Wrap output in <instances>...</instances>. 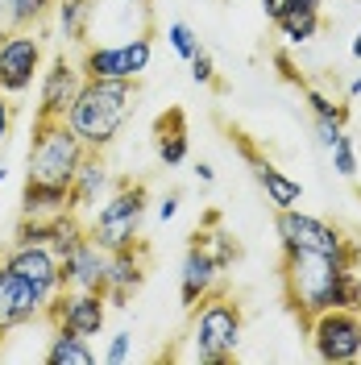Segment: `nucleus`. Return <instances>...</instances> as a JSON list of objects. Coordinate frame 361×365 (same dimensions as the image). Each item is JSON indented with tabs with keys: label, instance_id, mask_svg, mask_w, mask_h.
Wrapping results in <instances>:
<instances>
[{
	"label": "nucleus",
	"instance_id": "obj_1",
	"mask_svg": "<svg viewBox=\"0 0 361 365\" xmlns=\"http://www.w3.org/2000/svg\"><path fill=\"white\" fill-rule=\"evenodd\" d=\"M283 295L299 324L307 328V319L328 307L361 312V274L357 266L340 262L332 253L283 250Z\"/></svg>",
	"mask_w": 361,
	"mask_h": 365
},
{
	"label": "nucleus",
	"instance_id": "obj_2",
	"mask_svg": "<svg viewBox=\"0 0 361 365\" xmlns=\"http://www.w3.org/2000/svg\"><path fill=\"white\" fill-rule=\"evenodd\" d=\"M137 104V79H83V88L75 96V104L67 108L71 133L83 141V150H108L125 120L133 116Z\"/></svg>",
	"mask_w": 361,
	"mask_h": 365
},
{
	"label": "nucleus",
	"instance_id": "obj_3",
	"mask_svg": "<svg viewBox=\"0 0 361 365\" xmlns=\"http://www.w3.org/2000/svg\"><path fill=\"white\" fill-rule=\"evenodd\" d=\"M241 303L225 291H212L191 307V361L200 365H228L241 344Z\"/></svg>",
	"mask_w": 361,
	"mask_h": 365
},
{
	"label": "nucleus",
	"instance_id": "obj_4",
	"mask_svg": "<svg viewBox=\"0 0 361 365\" xmlns=\"http://www.w3.org/2000/svg\"><path fill=\"white\" fill-rule=\"evenodd\" d=\"M146 212H150V187L133 179H116L113 191L100 200V207L91 212L88 220V237L100 250H125L141 241V225H146Z\"/></svg>",
	"mask_w": 361,
	"mask_h": 365
},
{
	"label": "nucleus",
	"instance_id": "obj_5",
	"mask_svg": "<svg viewBox=\"0 0 361 365\" xmlns=\"http://www.w3.org/2000/svg\"><path fill=\"white\" fill-rule=\"evenodd\" d=\"M83 154H88V150H83L79 137L71 133L67 120H34V133H29V170H25V179L71 187Z\"/></svg>",
	"mask_w": 361,
	"mask_h": 365
},
{
	"label": "nucleus",
	"instance_id": "obj_6",
	"mask_svg": "<svg viewBox=\"0 0 361 365\" xmlns=\"http://www.w3.org/2000/svg\"><path fill=\"white\" fill-rule=\"evenodd\" d=\"M274 228H278L283 250L332 253V257L349 262V266H357L361 262V245L357 241H349L337 225H328V220H320V216H307V212H299V207H283V212H274Z\"/></svg>",
	"mask_w": 361,
	"mask_h": 365
},
{
	"label": "nucleus",
	"instance_id": "obj_7",
	"mask_svg": "<svg viewBox=\"0 0 361 365\" xmlns=\"http://www.w3.org/2000/svg\"><path fill=\"white\" fill-rule=\"evenodd\" d=\"M150 63H154V34H137L125 42H88L79 54L83 79H141Z\"/></svg>",
	"mask_w": 361,
	"mask_h": 365
},
{
	"label": "nucleus",
	"instance_id": "obj_8",
	"mask_svg": "<svg viewBox=\"0 0 361 365\" xmlns=\"http://www.w3.org/2000/svg\"><path fill=\"white\" fill-rule=\"evenodd\" d=\"M46 67V42L34 29H0V91L25 96Z\"/></svg>",
	"mask_w": 361,
	"mask_h": 365
},
{
	"label": "nucleus",
	"instance_id": "obj_9",
	"mask_svg": "<svg viewBox=\"0 0 361 365\" xmlns=\"http://www.w3.org/2000/svg\"><path fill=\"white\" fill-rule=\"evenodd\" d=\"M307 341L312 353L328 365H345L361 357V312L349 307H328L307 319Z\"/></svg>",
	"mask_w": 361,
	"mask_h": 365
},
{
	"label": "nucleus",
	"instance_id": "obj_10",
	"mask_svg": "<svg viewBox=\"0 0 361 365\" xmlns=\"http://www.w3.org/2000/svg\"><path fill=\"white\" fill-rule=\"evenodd\" d=\"M46 319L54 328H71L79 336H100L108 324V295L104 291H75V287H59V295L50 299Z\"/></svg>",
	"mask_w": 361,
	"mask_h": 365
},
{
	"label": "nucleus",
	"instance_id": "obj_11",
	"mask_svg": "<svg viewBox=\"0 0 361 365\" xmlns=\"http://www.w3.org/2000/svg\"><path fill=\"white\" fill-rule=\"evenodd\" d=\"M79 88H83L79 58H67V50L54 54V58H46L42 75H38V108H34V120H63L67 108L75 104Z\"/></svg>",
	"mask_w": 361,
	"mask_h": 365
},
{
	"label": "nucleus",
	"instance_id": "obj_12",
	"mask_svg": "<svg viewBox=\"0 0 361 365\" xmlns=\"http://www.w3.org/2000/svg\"><path fill=\"white\" fill-rule=\"evenodd\" d=\"M50 299L54 295H46L38 282H29L17 270L0 266V336L17 332L25 324H34V319H46Z\"/></svg>",
	"mask_w": 361,
	"mask_h": 365
},
{
	"label": "nucleus",
	"instance_id": "obj_13",
	"mask_svg": "<svg viewBox=\"0 0 361 365\" xmlns=\"http://www.w3.org/2000/svg\"><path fill=\"white\" fill-rule=\"evenodd\" d=\"M228 137H233L237 154L249 162V170H253L258 187L266 191V204H270L274 212H283V207H299V200H303V187H299V179H291L287 170H278L270 158H262V150L253 145V137H245L241 129H228Z\"/></svg>",
	"mask_w": 361,
	"mask_h": 365
},
{
	"label": "nucleus",
	"instance_id": "obj_14",
	"mask_svg": "<svg viewBox=\"0 0 361 365\" xmlns=\"http://www.w3.org/2000/svg\"><path fill=\"white\" fill-rule=\"evenodd\" d=\"M146 274H150V250L133 241L125 250L108 253V278H104V295L113 307H129V299L146 287Z\"/></svg>",
	"mask_w": 361,
	"mask_h": 365
},
{
	"label": "nucleus",
	"instance_id": "obj_15",
	"mask_svg": "<svg viewBox=\"0 0 361 365\" xmlns=\"http://www.w3.org/2000/svg\"><path fill=\"white\" fill-rule=\"evenodd\" d=\"M220 262L212 257V250L203 245L200 237L191 232V245L183 253V266H179V303L191 312L200 299H208L216 291V282H220Z\"/></svg>",
	"mask_w": 361,
	"mask_h": 365
},
{
	"label": "nucleus",
	"instance_id": "obj_16",
	"mask_svg": "<svg viewBox=\"0 0 361 365\" xmlns=\"http://www.w3.org/2000/svg\"><path fill=\"white\" fill-rule=\"evenodd\" d=\"M108 278V250H100L91 237H83L75 250L59 257V282L75 287V291H104Z\"/></svg>",
	"mask_w": 361,
	"mask_h": 365
},
{
	"label": "nucleus",
	"instance_id": "obj_17",
	"mask_svg": "<svg viewBox=\"0 0 361 365\" xmlns=\"http://www.w3.org/2000/svg\"><path fill=\"white\" fill-rule=\"evenodd\" d=\"M113 191V175H108V162L100 150H88L83 162H79V170H75V179H71V191H67V204L75 216H88L100 207V200Z\"/></svg>",
	"mask_w": 361,
	"mask_h": 365
},
{
	"label": "nucleus",
	"instance_id": "obj_18",
	"mask_svg": "<svg viewBox=\"0 0 361 365\" xmlns=\"http://www.w3.org/2000/svg\"><path fill=\"white\" fill-rule=\"evenodd\" d=\"M0 266H9V270H17L21 278L29 282H38L46 295H59V257L50 245H13V250L0 257Z\"/></svg>",
	"mask_w": 361,
	"mask_h": 365
},
{
	"label": "nucleus",
	"instance_id": "obj_19",
	"mask_svg": "<svg viewBox=\"0 0 361 365\" xmlns=\"http://www.w3.org/2000/svg\"><path fill=\"white\" fill-rule=\"evenodd\" d=\"M154 150L162 166H183L191 154V133H187V116L183 108H166L154 120Z\"/></svg>",
	"mask_w": 361,
	"mask_h": 365
},
{
	"label": "nucleus",
	"instance_id": "obj_20",
	"mask_svg": "<svg viewBox=\"0 0 361 365\" xmlns=\"http://www.w3.org/2000/svg\"><path fill=\"white\" fill-rule=\"evenodd\" d=\"M274 29L283 34L287 46H307L312 38H320L324 29V17H320V4H307V0H291L287 13L274 21Z\"/></svg>",
	"mask_w": 361,
	"mask_h": 365
},
{
	"label": "nucleus",
	"instance_id": "obj_21",
	"mask_svg": "<svg viewBox=\"0 0 361 365\" xmlns=\"http://www.w3.org/2000/svg\"><path fill=\"white\" fill-rule=\"evenodd\" d=\"M54 21L63 46H88L91 21H96V0H54Z\"/></svg>",
	"mask_w": 361,
	"mask_h": 365
},
{
	"label": "nucleus",
	"instance_id": "obj_22",
	"mask_svg": "<svg viewBox=\"0 0 361 365\" xmlns=\"http://www.w3.org/2000/svg\"><path fill=\"white\" fill-rule=\"evenodd\" d=\"M42 361L46 365H96L100 353L91 349L88 336H79V332H71V328H54V336H50V344H46Z\"/></svg>",
	"mask_w": 361,
	"mask_h": 365
},
{
	"label": "nucleus",
	"instance_id": "obj_23",
	"mask_svg": "<svg viewBox=\"0 0 361 365\" xmlns=\"http://www.w3.org/2000/svg\"><path fill=\"white\" fill-rule=\"evenodd\" d=\"M67 191H71V187H59V182L25 179V187H21V216H38V220H46V216L71 212Z\"/></svg>",
	"mask_w": 361,
	"mask_h": 365
},
{
	"label": "nucleus",
	"instance_id": "obj_24",
	"mask_svg": "<svg viewBox=\"0 0 361 365\" xmlns=\"http://www.w3.org/2000/svg\"><path fill=\"white\" fill-rule=\"evenodd\" d=\"M54 13V0H4V17L13 29H38Z\"/></svg>",
	"mask_w": 361,
	"mask_h": 365
},
{
	"label": "nucleus",
	"instance_id": "obj_25",
	"mask_svg": "<svg viewBox=\"0 0 361 365\" xmlns=\"http://www.w3.org/2000/svg\"><path fill=\"white\" fill-rule=\"evenodd\" d=\"M303 100L312 104V116H324V120H337V125H349V104H340V100H332L324 88H316V83H303Z\"/></svg>",
	"mask_w": 361,
	"mask_h": 365
},
{
	"label": "nucleus",
	"instance_id": "obj_26",
	"mask_svg": "<svg viewBox=\"0 0 361 365\" xmlns=\"http://www.w3.org/2000/svg\"><path fill=\"white\" fill-rule=\"evenodd\" d=\"M166 42H171V50L179 54L183 63H191V54L200 50V38H195V29L187 21H171L166 25Z\"/></svg>",
	"mask_w": 361,
	"mask_h": 365
},
{
	"label": "nucleus",
	"instance_id": "obj_27",
	"mask_svg": "<svg viewBox=\"0 0 361 365\" xmlns=\"http://www.w3.org/2000/svg\"><path fill=\"white\" fill-rule=\"evenodd\" d=\"M332 170H337L340 179H353L361 166H357V145H353V137L340 133L337 145H332Z\"/></svg>",
	"mask_w": 361,
	"mask_h": 365
},
{
	"label": "nucleus",
	"instance_id": "obj_28",
	"mask_svg": "<svg viewBox=\"0 0 361 365\" xmlns=\"http://www.w3.org/2000/svg\"><path fill=\"white\" fill-rule=\"evenodd\" d=\"M191 79H195L200 88H220V79H216V63H212V54H208L203 46L191 54Z\"/></svg>",
	"mask_w": 361,
	"mask_h": 365
},
{
	"label": "nucleus",
	"instance_id": "obj_29",
	"mask_svg": "<svg viewBox=\"0 0 361 365\" xmlns=\"http://www.w3.org/2000/svg\"><path fill=\"white\" fill-rule=\"evenodd\" d=\"M133 357V332H113L104 349V365H125Z\"/></svg>",
	"mask_w": 361,
	"mask_h": 365
},
{
	"label": "nucleus",
	"instance_id": "obj_30",
	"mask_svg": "<svg viewBox=\"0 0 361 365\" xmlns=\"http://www.w3.org/2000/svg\"><path fill=\"white\" fill-rule=\"evenodd\" d=\"M340 133H345V125H337V120H324V116H316V141L324 145V150H332Z\"/></svg>",
	"mask_w": 361,
	"mask_h": 365
},
{
	"label": "nucleus",
	"instance_id": "obj_31",
	"mask_svg": "<svg viewBox=\"0 0 361 365\" xmlns=\"http://www.w3.org/2000/svg\"><path fill=\"white\" fill-rule=\"evenodd\" d=\"M274 67L283 71V79H287V83H295V88H303V83H307V79L295 71V63H291V54H287V50H274Z\"/></svg>",
	"mask_w": 361,
	"mask_h": 365
},
{
	"label": "nucleus",
	"instance_id": "obj_32",
	"mask_svg": "<svg viewBox=\"0 0 361 365\" xmlns=\"http://www.w3.org/2000/svg\"><path fill=\"white\" fill-rule=\"evenodd\" d=\"M179 204H183V195H179V191H171V195H162V200H158V207H154V212H158V220H162V225H171V220L179 216Z\"/></svg>",
	"mask_w": 361,
	"mask_h": 365
},
{
	"label": "nucleus",
	"instance_id": "obj_33",
	"mask_svg": "<svg viewBox=\"0 0 361 365\" xmlns=\"http://www.w3.org/2000/svg\"><path fill=\"white\" fill-rule=\"evenodd\" d=\"M9 129H13V96L0 91V150H4V141H9Z\"/></svg>",
	"mask_w": 361,
	"mask_h": 365
},
{
	"label": "nucleus",
	"instance_id": "obj_34",
	"mask_svg": "<svg viewBox=\"0 0 361 365\" xmlns=\"http://www.w3.org/2000/svg\"><path fill=\"white\" fill-rule=\"evenodd\" d=\"M258 4H262V13H266V21H278V17H283V13H287V4H291V0H258Z\"/></svg>",
	"mask_w": 361,
	"mask_h": 365
},
{
	"label": "nucleus",
	"instance_id": "obj_35",
	"mask_svg": "<svg viewBox=\"0 0 361 365\" xmlns=\"http://www.w3.org/2000/svg\"><path fill=\"white\" fill-rule=\"evenodd\" d=\"M195 179H200L203 187H212V182H216V166H212V162H195Z\"/></svg>",
	"mask_w": 361,
	"mask_h": 365
},
{
	"label": "nucleus",
	"instance_id": "obj_36",
	"mask_svg": "<svg viewBox=\"0 0 361 365\" xmlns=\"http://www.w3.org/2000/svg\"><path fill=\"white\" fill-rule=\"evenodd\" d=\"M349 50H353V58H357V63H361V29H357V34H353V42H349Z\"/></svg>",
	"mask_w": 361,
	"mask_h": 365
},
{
	"label": "nucleus",
	"instance_id": "obj_37",
	"mask_svg": "<svg viewBox=\"0 0 361 365\" xmlns=\"http://www.w3.org/2000/svg\"><path fill=\"white\" fill-rule=\"evenodd\" d=\"M361 96V75H353V83H349V100H357Z\"/></svg>",
	"mask_w": 361,
	"mask_h": 365
},
{
	"label": "nucleus",
	"instance_id": "obj_38",
	"mask_svg": "<svg viewBox=\"0 0 361 365\" xmlns=\"http://www.w3.org/2000/svg\"><path fill=\"white\" fill-rule=\"evenodd\" d=\"M125 4H137V9H150L154 0H125Z\"/></svg>",
	"mask_w": 361,
	"mask_h": 365
},
{
	"label": "nucleus",
	"instance_id": "obj_39",
	"mask_svg": "<svg viewBox=\"0 0 361 365\" xmlns=\"http://www.w3.org/2000/svg\"><path fill=\"white\" fill-rule=\"evenodd\" d=\"M4 179H9V170H4V166H0V187H4Z\"/></svg>",
	"mask_w": 361,
	"mask_h": 365
},
{
	"label": "nucleus",
	"instance_id": "obj_40",
	"mask_svg": "<svg viewBox=\"0 0 361 365\" xmlns=\"http://www.w3.org/2000/svg\"><path fill=\"white\" fill-rule=\"evenodd\" d=\"M307 4H320V0H307Z\"/></svg>",
	"mask_w": 361,
	"mask_h": 365
}]
</instances>
